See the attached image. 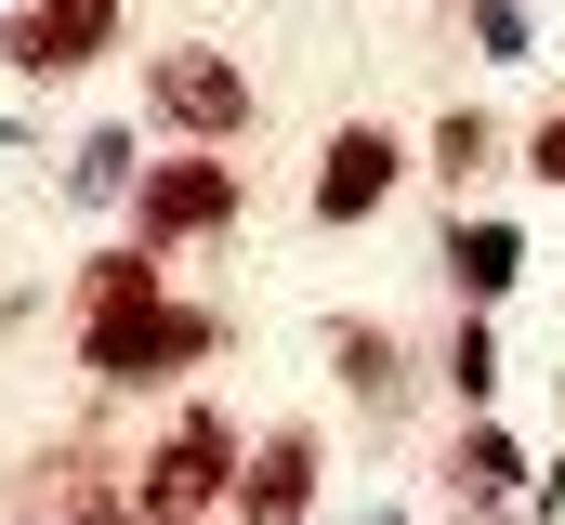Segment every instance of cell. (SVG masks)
<instances>
[{"label":"cell","instance_id":"10","mask_svg":"<svg viewBox=\"0 0 565 525\" xmlns=\"http://www.w3.org/2000/svg\"><path fill=\"white\" fill-rule=\"evenodd\" d=\"M329 368L369 394V407H395V382H408V368H395V329H369V315H342V329H329Z\"/></svg>","mask_w":565,"mask_h":525},{"label":"cell","instance_id":"15","mask_svg":"<svg viewBox=\"0 0 565 525\" xmlns=\"http://www.w3.org/2000/svg\"><path fill=\"white\" fill-rule=\"evenodd\" d=\"M526 171H540V184H565V119H540V131H526Z\"/></svg>","mask_w":565,"mask_h":525},{"label":"cell","instance_id":"6","mask_svg":"<svg viewBox=\"0 0 565 525\" xmlns=\"http://www.w3.org/2000/svg\"><path fill=\"white\" fill-rule=\"evenodd\" d=\"M395 171H408V144L382 119H342L329 131V158H316V224H369L382 197H395Z\"/></svg>","mask_w":565,"mask_h":525},{"label":"cell","instance_id":"14","mask_svg":"<svg viewBox=\"0 0 565 525\" xmlns=\"http://www.w3.org/2000/svg\"><path fill=\"white\" fill-rule=\"evenodd\" d=\"M473 40H487L500 66H526V13H513V0H473Z\"/></svg>","mask_w":565,"mask_h":525},{"label":"cell","instance_id":"9","mask_svg":"<svg viewBox=\"0 0 565 525\" xmlns=\"http://www.w3.org/2000/svg\"><path fill=\"white\" fill-rule=\"evenodd\" d=\"M447 473H460V500H473V513L526 500V447H513L500 420H460V460H447Z\"/></svg>","mask_w":565,"mask_h":525},{"label":"cell","instance_id":"12","mask_svg":"<svg viewBox=\"0 0 565 525\" xmlns=\"http://www.w3.org/2000/svg\"><path fill=\"white\" fill-rule=\"evenodd\" d=\"M447 382H460V407L487 420V394H500V342H487V315H460V329H447Z\"/></svg>","mask_w":565,"mask_h":525},{"label":"cell","instance_id":"7","mask_svg":"<svg viewBox=\"0 0 565 525\" xmlns=\"http://www.w3.org/2000/svg\"><path fill=\"white\" fill-rule=\"evenodd\" d=\"M302 513H316V433L277 420V433H264V460L237 473V513H224V525H302Z\"/></svg>","mask_w":565,"mask_h":525},{"label":"cell","instance_id":"3","mask_svg":"<svg viewBox=\"0 0 565 525\" xmlns=\"http://www.w3.org/2000/svg\"><path fill=\"white\" fill-rule=\"evenodd\" d=\"M145 106L184 131V144H237L250 131V66L211 53V40H171V53H145Z\"/></svg>","mask_w":565,"mask_h":525},{"label":"cell","instance_id":"11","mask_svg":"<svg viewBox=\"0 0 565 525\" xmlns=\"http://www.w3.org/2000/svg\"><path fill=\"white\" fill-rule=\"evenodd\" d=\"M434 184H473V171H500V131L473 119V106H447V119H434V158H422Z\"/></svg>","mask_w":565,"mask_h":525},{"label":"cell","instance_id":"13","mask_svg":"<svg viewBox=\"0 0 565 525\" xmlns=\"http://www.w3.org/2000/svg\"><path fill=\"white\" fill-rule=\"evenodd\" d=\"M66 197H132V131H93L66 158Z\"/></svg>","mask_w":565,"mask_h":525},{"label":"cell","instance_id":"8","mask_svg":"<svg viewBox=\"0 0 565 525\" xmlns=\"http://www.w3.org/2000/svg\"><path fill=\"white\" fill-rule=\"evenodd\" d=\"M513 276H526V237H513V224H447V289H460V315H487Z\"/></svg>","mask_w":565,"mask_h":525},{"label":"cell","instance_id":"2","mask_svg":"<svg viewBox=\"0 0 565 525\" xmlns=\"http://www.w3.org/2000/svg\"><path fill=\"white\" fill-rule=\"evenodd\" d=\"M237 420L224 407H184L158 447L132 460V525H211V513H237Z\"/></svg>","mask_w":565,"mask_h":525},{"label":"cell","instance_id":"4","mask_svg":"<svg viewBox=\"0 0 565 525\" xmlns=\"http://www.w3.org/2000/svg\"><path fill=\"white\" fill-rule=\"evenodd\" d=\"M224 224H237V171L224 158H145V184H132V237L145 250L224 237Z\"/></svg>","mask_w":565,"mask_h":525},{"label":"cell","instance_id":"5","mask_svg":"<svg viewBox=\"0 0 565 525\" xmlns=\"http://www.w3.org/2000/svg\"><path fill=\"white\" fill-rule=\"evenodd\" d=\"M93 53H119V0H26V13H0V66L13 79H79Z\"/></svg>","mask_w":565,"mask_h":525},{"label":"cell","instance_id":"1","mask_svg":"<svg viewBox=\"0 0 565 525\" xmlns=\"http://www.w3.org/2000/svg\"><path fill=\"white\" fill-rule=\"evenodd\" d=\"M198 355H224V315L171 302L145 237H132V250H93V276H79V368H93L106 394H132V382L198 368Z\"/></svg>","mask_w":565,"mask_h":525}]
</instances>
